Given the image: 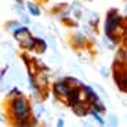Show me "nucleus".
I'll return each instance as SVG.
<instances>
[{
  "instance_id": "1",
  "label": "nucleus",
  "mask_w": 127,
  "mask_h": 127,
  "mask_svg": "<svg viewBox=\"0 0 127 127\" xmlns=\"http://www.w3.org/2000/svg\"><path fill=\"white\" fill-rule=\"evenodd\" d=\"M126 17L120 14L116 8H111L106 13L104 22V33L111 41H113L116 46L122 43V37L127 31Z\"/></svg>"
},
{
  "instance_id": "2",
  "label": "nucleus",
  "mask_w": 127,
  "mask_h": 127,
  "mask_svg": "<svg viewBox=\"0 0 127 127\" xmlns=\"http://www.w3.org/2000/svg\"><path fill=\"white\" fill-rule=\"evenodd\" d=\"M7 113L11 116L13 122L32 118V106L26 95L21 94L14 98H10L7 102Z\"/></svg>"
},
{
  "instance_id": "3",
  "label": "nucleus",
  "mask_w": 127,
  "mask_h": 127,
  "mask_svg": "<svg viewBox=\"0 0 127 127\" xmlns=\"http://www.w3.org/2000/svg\"><path fill=\"white\" fill-rule=\"evenodd\" d=\"M70 84L65 80V77H58L54 83H53V93L58 98H66L68 93L70 91Z\"/></svg>"
},
{
  "instance_id": "4",
  "label": "nucleus",
  "mask_w": 127,
  "mask_h": 127,
  "mask_svg": "<svg viewBox=\"0 0 127 127\" xmlns=\"http://www.w3.org/2000/svg\"><path fill=\"white\" fill-rule=\"evenodd\" d=\"M84 98H87V97L84 95V91H83L82 86H72L70 87V91L68 93L66 98H65V104L68 106H72V105H75L76 102L82 101Z\"/></svg>"
},
{
  "instance_id": "5",
  "label": "nucleus",
  "mask_w": 127,
  "mask_h": 127,
  "mask_svg": "<svg viewBox=\"0 0 127 127\" xmlns=\"http://www.w3.org/2000/svg\"><path fill=\"white\" fill-rule=\"evenodd\" d=\"M70 109H72V112L76 115L77 118H86V116L90 115L91 104H90V101L87 98H84V99H82V101L76 102L75 105H72Z\"/></svg>"
},
{
  "instance_id": "6",
  "label": "nucleus",
  "mask_w": 127,
  "mask_h": 127,
  "mask_svg": "<svg viewBox=\"0 0 127 127\" xmlns=\"http://www.w3.org/2000/svg\"><path fill=\"white\" fill-rule=\"evenodd\" d=\"M70 44L73 46V48H77V50L86 48L87 44H89V36H87L83 31L75 32V33L70 36Z\"/></svg>"
},
{
  "instance_id": "7",
  "label": "nucleus",
  "mask_w": 127,
  "mask_h": 127,
  "mask_svg": "<svg viewBox=\"0 0 127 127\" xmlns=\"http://www.w3.org/2000/svg\"><path fill=\"white\" fill-rule=\"evenodd\" d=\"M19 47L25 51H35V46H36V37L32 33H29L26 37H24L22 40L18 41Z\"/></svg>"
},
{
  "instance_id": "8",
  "label": "nucleus",
  "mask_w": 127,
  "mask_h": 127,
  "mask_svg": "<svg viewBox=\"0 0 127 127\" xmlns=\"http://www.w3.org/2000/svg\"><path fill=\"white\" fill-rule=\"evenodd\" d=\"M82 89H83V91H84V95L87 97V99L90 101V104H93V102L101 99V97H99V93H97V91L94 90L95 87L90 86V84H84V83H83V84H82Z\"/></svg>"
},
{
  "instance_id": "9",
  "label": "nucleus",
  "mask_w": 127,
  "mask_h": 127,
  "mask_svg": "<svg viewBox=\"0 0 127 127\" xmlns=\"http://www.w3.org/2000/svg\"><path fill=\"white\" fill-rule=\"evenodd\" d=\"M48 82H50L48 72H46V70H37V72H36V83H37L43 90H46L48 87Z\"/></svg>"
},
{
  "instance_id": "10",
  "label": "nucleus",
  "mask_w": 127,
  "mask_h": 127,
  "mask_svg": "<svg viewBox=\"0 0 127 127\" xmlns=\"http://www.w3.org/2000/svg\"><path fill=\"white\" fill-rule=\"evenodd\" d=\"M36 37V46H35V51L37 54H44L47 51L48 47V41L44 37H40V36H35Z\"/></svg>"
},
{
  "instance_id": "11",
  "label": "nucleus",
  "mask_w": 127,
  "mask_h": 127,
  "mask_svg": "<svg viewBox=\"0 0 127 127\" xmlns=\"http://www.w3.org/2000/svg\"><path fill=\"white\" fill-rule=\"evenodd\" d=\"M29 33H32L31 29H29L26 25H22L21 28L15 29V31L13 32V36H14V39H15L17 41H19V40H22L24 37H26V36H28Z\"/></svg>"
},
{
  "instance_id": "12",
  "label": "nucleus",
  "mask_w": 127,
  "mask_h": 127,
  "mask_svg": "<svg viewBox=\"0 0 127 127\" xmlns=\"http://www.w3.org/2000/svg\"><path fill=\"white\" fill-rule=\"evenodd\" d=\"M26 10H28V13L33 17H40L41 15L40 7H39V4L35 3V1H26Z\"/></svg>"
},
{
  "instance_id": "13",
  "label": "nucleus",
  "mask_w": 127,
  "mask_h": 127,
  "mask_svg": "<svg viewBox=\"0 0 127 127\" xmlns=\"http://www.w3.org/2000/svg\"><path fill=\"white\" fill-rule=\"evenodd\" d=\"M24 24L19 21V19H11V21H7L6 22V25H4V29H6L7 32H10V33H13L15 29H18V28H21Z\"/></svg>"
},
{
  "instance_id": "14",
  "label": "nucleus",
  "mask_w": 127,
  "mask_h": 127,
  "mask_svg": "<svg viewBox=\"0 0 127 127\" xmlns=\"http://www.w3.org/2000/svg\"><path fill=\"white\" fill-rule=\"evenodd\" d=\"M127 60V50L123 47H120L118 51H116V60H115V64H118V65H120V64H124Z\"/></svg>"
},
{
  "instance_id": "15",
  "label": "nucleus",
  "mask_w": 127,
  "mask_h": 127,
  "mask_svg": "<svg viewBox=\"0 0 127 127\" xmlns=\"http://www.w3.org/2000/svg\"><path fill=\"white\" fill-rule=\"evenodd\" d=\"M87 17H89V19H87V24L89 25H91L93 28H97L99 24V17L97 13H94V11H87Z\"/></svg>"
},
{
  "instance_id": "16",
  "label": "nucleus",
  "mask_w": 127,
  "mask_h": 127,
  "mask_svg": "<svg viewBox=\"0 0 127 127\" xmlns=\"http://www.w3.org/2000/svg\"><path fill=\"white\" fill-rule=\"evenodd\" d=\"M90 115H91L93 118L95 119V122H98L99 126H106V120H105V119L102 118L101 112H98L97 109L93 108V106H91V109H90Z\"/></svg>"
},
{
  "instance_id": "17",
  "label": "nucleus",
  "mask_w": 127,
  "mask_h": 127,
  "mask_svg": "<svg viewBox=\"0 0 127 127\" xmlns=\"http://www.w3.org/2000/svg\"><path fill=\"white\" fill-rule=\"evenodd\" d=\"M46 39H47V41H48V46L51 47V50H53V53H54V55L55 57H58L61 60V55H60V53H58V50H57V43H55V39H54V36L53 35H46Z\"/></svg>"
},
{
  "instance_id": "18",
  "label": "nucleus",
  "mask_w": 127,
  "mask_h": 127,
  "mask_svg": "<svg viewBox=\"0 0 127 127\" xmlns=\"http://www.w3.org/2000/svg\"><path fill=\"white\" fill-rule=\"evenodd\" d=\"M94 29H95V28H93V26L89 25V24H84V25L82 26V31L84 32V33L89 36L90 40H93V41L95 40V37H94V36H95V31H94Z\"/></svg>"
},
{
  "instance_id": "19",
  "label": "nucleus",
  "mask_w": 127,
  "mask_h": 127,
  "mask_svg": "<svg viewBox=\"0 0 127 127\" xmlns=\"http://www.w3.org/2000/svg\"><path fill=\"white\" fill-rule=\"evenodd\" d=\"M33 116L35 118H37V119H40L41 116H43V113H46V109H44V106L41 105V102H35V111H33Z\"/></svg>"
},
{
  "instance_id": "20",
  "label": "nucleus",
  "mask_w": 127,
  "mask_h": 127,
  "mask_svg": "<svg viewBox=\"0 0 127 127\" xmlns=\"http://www.w3.org/2000/svg\"><path fill=\"white\" fill-rule=\"evenodd\" d=\"M106 124L108 126H119V118L116 116V115H112V113H108V116H106Z\"/></svg>"
},
{
  "instance_id": "21",
  "label": "nucleus",
  "mask_w": 127,
  "mask_h": 127,
  "mask_svg": "<svg viewBox=\"0 0 127 127\" xmlns=\"http://www.w3.org/2000/svg\"><path fill=\"white\" fill-rule=\"evenodd\" d=\"M101 41H102V43H104V44H105V47L108 48L109 51H115V50H116V47H118V46H116V44H115V43H113V41H111V40H109L108 37H106V36H105V35L102 36Z\"/></svg>"
},
{
  "instance_id": "22",
  "label": "nucleus",
  "mask_w": 127,
  "mask_h": 127,
  "mask_svg": "<svg viewBox=\"0 0 127 127\" xmlns=\"http://www.w3.org/2000/svg\"><path fill=\"white\" fill-rule=\"evenodd\" d=\"M91 106L94 109H97L98 112H101V113H105V112H106V106H105V104L102 102V99H98V101L93 102Z\"/></svg>"
},
{
  "instance_id": "23",
  "label": "nucleus",
  "mask_w": 127,
  "mask_h": 127,
  "mask_svg": "<svg viewBox=\"0 0 127 127\" xmlns=\"http://www.w3.org/2000/svg\"><path fill=\"white\" fill-rule=\"evenodd\" d=\"M21 94H24V93L21 91V90H19L17 86H14V87H11V89L7 91V99L14 98V97H17V95H21Z\"/></svg>"
},
{
  "instance_id": "24",
  "label": "nucleus",
  "mask_w": 127,
  "mask_h": 127,
  "mask_svg": "<svg viewBox=\"0 0 127 127\" xmlns=\"http://www.w3.org/2000/svg\"><path fill=\"white\" fill-rule=\"evenodd\" d=\"M65 80L69 83L70 86H82V84H83L82 80H79L77 77H75V76H69V75H68V76H65Z\"/></svg>"
},
{
  "instance_id": "25",
  "label": "nucleus",
  "mask_w": 127,
  "mask_h": 127,
  "mask_svg": "<svg viewBox=\"0 0 127 127\" xmlns=\"http://www.w3.org/2000/svg\"><path fill=\"white\" fill-rule=\"evenodd\" d=\"M83 8H72V18L75 21H80L83 19Z\"/></svg>"
},
{
  "instance_id": "26",
  "label": "nucleus",
  "mask_w": 127,
  "mask_h": 127,
  "mask_svg": "<svg viewBox=\"0 0 127 127\" xmlns=\"http://www.w3.org/2000/svg\"><path fill=\"white\" fill-rule=\"evenodd\" d=\"M94 87L97 90H98V93H99V95H101L102 98H104V101H109V95L106 94V91H105V89L102 86H99V84H94Z\"/></svg>"
},
{
  "instance_id": "27",
  "label": "nucleus",
  "mask_w": 127,
  "mask_h": 127,
  "mask_svg": "<svg viewBox=\"0 0 127 127\" xmlns=\"http://www.w3.org/2000/svg\"><path fill=\"white\" fill-rule=\"evenodd\" d=\"M33 32H35L36 36H40V37H44V36H46L44 29L40 26V24H36V25H33Z\"/></svg>"
},
{
  "instance_id": "28",
  "label": "nucleus",
  "mask_w": 127,
  "mask_h": 127,
  "mask_svg": "<svg viewBox=\"0 0 127 127\" xmlns=\"http://www.w3.org/2000/svg\"><path fill=\"white\" fill-rule=\"evenodd\" d=\"M19 21L24 24V25H31V17H29V14L28 13H24V14H21L19 15Z\"/></svg>"
},
{
  "instance_id": "29",
  "label": "nucleus",
  "mask_w": 127,
  "mask_h": 127,
  "mask_svg": "<svg viewBox=\"0 0 127 127\" xmlns=\"http://www.w3.org/2000/svg\"><path fill=\"white\" fill-rule=\"evenodd\" d=\"M99 75H101L102 77H105V79H108V77L111 76V72H109V69L106 66H101L99 68Z\"/></svg>"
},
{
  "instance_id": "30",
  "label": "nucleus",
  "mask_w": 127,
  "mask_h": 127,
  "mask_svg": "<svg viewBox=\"0 0 127 127\" xmlns=\"http://www.w3.org/2000/svg\"><path fill=\"white\" fill-rule=\"evenodd\" d=\"M122 46H123V48H126L127 50V31H126V33L123 35V37H122V43H120Z\"/></svg>"
},
{
  "instance_id": "31",
  "label": "nucleus",
  "mask_w": 127,
  "mask_h": 127,
  "mask_svg": "<svg viewBox=\"0 0 127 127\" xmlns=\"http://www.w3.org/2000/svg\"><path fill=\"white\" fill-rule=\"evenodd\" d=\"M70 7H72V8H84V7H83V4L79 3V1H73Z\"/></svg>"
},
{
  "instance_id": "32",
  "label": "nucleus",
  "mask_w": 127,
  "mask_h": 127,
  "mask_svg": "<svg viewBox=\"0 0 127 127\" xmlns=\"http://www.w3.org/2000/svg\"><path fill=\"white\" fill-rule=\"evenodd\" d=\"M57 126H58V127H64V126H65V120H64V116H61V118L57 120Z\"/></svg>"
},
{
  "instance_id": "33",
  "label": "nucleus",
  "mask_w": 127,
  "mask_h": 127,
  "mask_svg": "<svg viewBox=\"0 0 127 127\" xmlns=\"http://www.w3.org/2000/svg\"><path fill=\"white\" fill-rule=\"evenodd\" d=\"M7 69H8V66H4L3 69H1V72H0V79H1V80H3V79H4V76H6Z\"/></svg>"
},
{
  "instance_id": "34",
  "label": "nucleus",
  "mask_w": 127,
  "mask_h": 127,
  "mask_svg": "<svg viewBox=\"0 0 127 127\" xmlns=\"http://www.w3.org/2000/svg\"><path fill=\"white\" fill-rule=\"evenodd\" d=\"M14 4H26L25 0H14Z\"/></svg>"
},
{
  "instance_id": "35",
  "label": "nucleus",
  "mask_w": 127,
  "mask_h": 127,
  "mask_svg": "<svg viewBox=\"0 0 127 127\" xmlns=\"http://www.w3.org/2000/svg\"><path fill=\"white\" fill-rule=\"evenodd\" d=\"M124 17H126V18H127V4H126V6H124Z\"/></svg>"
}]
</instances>
